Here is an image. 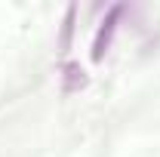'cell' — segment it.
Here are the masks:
<instances>
[{
	"label": "cell",
	"instance_id": "7a4b0ae2",
	"mask_svg": "<svg viewBox=\"0 0 160 157\" xmlns=\"http://www.w3.org/2000/svg\"><path fill=\"white\" fill-rule=\"evenodd\" d=\"M86 83H89V77H86V71L77 62H65L62 65V93H77Z\"/></svg>",
	"mask_w": 160,
	"mask_h": 157
},
{
	"label": "cell",
	"instance_id": "6da1fadb",
	"mask_svg": "<svg viewBox=\"0 0 160 157\" xmlns=\"http://www.w3.org/2000/svg\"><path fill=\"white\" fill-rule=\"evenodd\" d=\"M120 16H123V6H111V9H108V16H105L102 28L96 31V40H92V62L105 59V53H108V46H111V40H114V31H117Z\"/></svg>",
	"mask_w": 160,
	"mask_h": 157
},
{
	"label": "cell",
	"instance_id": "3957f363",
	"mask_svg": "<svg viewBox=\"0 0 160 157\" xmlns=\"http://www.w3.org/2000/svg\"><path fill=\"white\" fill-rule=\"evenodd\" d=\"M74 6H68V13H65V25H62V40H59V53H68V46H71V34H74Z\"/></svg>",
	"mask_w": 160,
	"mask_h": 157
}]
</instances>
